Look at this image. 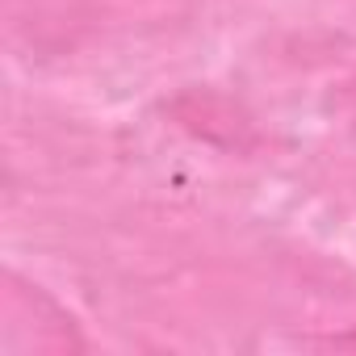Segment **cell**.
<instances>
[{
    "label": "cell",
    "instance_id": "obj_1",
    "mask_svg": "<svg viewBox=\"0 0 356 356\" xmlns=\"http://www.w3.org/2000/svg\"><path fill=\"white\" fill-rule=\"evenodd\" d=\"M0 348L9 356L80 352L84 335L76 331L72 314L47 289L22 281L17 273H5V289H0Z\"/></svg>",
    "mask_w": 356,
    "mask_h": 356
},
{
    "label": "cell",
    "instance_id": "obj_2",
    "mask_svg": "<svg viewBox=\"0 0 356 356\" xmlns=\"http://www.w3.org/2000/svg\"><path fill=\"white\" fill-rule=\"evenodd\" d=\"M172 118L181 122L185 130H193V134H202L210 143L235 147V151H243V147L256 143L252 118L235 101H227L218 92H185V97H176L172 101Z\"/></svg>",
    "mask_w": 356,
    "mask_h": 356
},
{
    "label": "cell",
    "instance_id": "obj_3",
    "mask_svg": "<svg viewBox=\"0 0 356 356\" xmlns=\"http://www.w3.org/2000/svg\"><path fill=\"white\" fill-rule=\"evenodd\" d=\"M323 348H356V335H327V339H318Z\"/></svg>",
    "mask_w": 356,
    "mask_h": 356
},
{
    "label": "cell",
    "instance_id": "obj_4",
    "mask_svg": "<svg viewBox=\"0 0 356 356\" xmlns=\"http://www.w3.org/2000/svg\"><path fill=\"white\" fill-rule=\"evenodd\" d=\"M352 92H356V84H352Z\"/></svg>",
    "mask_w": 356,
    "mask_h": 356
}]
</instances>
